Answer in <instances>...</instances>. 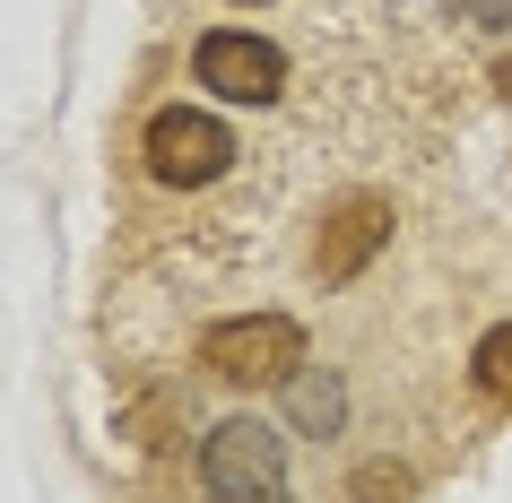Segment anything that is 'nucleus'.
I'll return each instance as SVG.
<instances>
[{"label":"nucleus","instance_id":"f257e3e1","mask_svg":"<svg viewBox=\"0 0 512 503\" xmlns=\"http://www.w3.org/2000/svg\"><path fill=\"white\" fill-rule=\"evenodd\" d=\"M304 365H313V339L296 313H235L200 330V373L235 382V391H287Z\"/></svg>","mask_w":512,"mask_h":503},{"label":"nucleus","instance_id":"f03ea898","mask_svg":"<svg viewBox=\"0 0 512 503\" xmlns=\"http://www.w3.org/2000/svg\"><path fill=\"white\" fill-rule=\"evenodd\" d=\"M139 165H148V183H165V191H209V183H226L243 165V139L226 131L209 105H157L139 122Z\"/></svg>","mask_w":512,"mask_h":503},{"label":"nucleus","instance_id":"7ed1b4c3","mask_svg":"<svg viewBox=\"0 0 512 503\" xmlns=\"http://www.w3.org/2000/svg\"><path fill=\"white\" fill-rule=\"evenodd\" d=\"M200 495H287V434L270 417H217L200 434Z\"/></svg>","mask_w":512,"mask_h":503},{"label":"nucleus","instance_id":"20e7f679","mask_svg":"<svg viewBox=\"0 0 512 503\" xmlns=\"http://www.w3.org/2000/svg\"><path fill=\"white\" fill-rule=\"evenodd\" d=\"M191 87H209L217 105H278L287 96V53L252 27H209L191 44Z\"/></svg>","mask_w":512,"mask_h":503},{"label":"nucleus","instance_id":"39448f33","mask_svg":"<svg viewBox=\"0 0 512 503\" xmlns=\"http://www.w3.org/2000/svg\"><path fill=\"white\" fill-rule=\"evenodd\" d=\"M382 243H391V209L382 200H348V209L330 217V243H322V287H348Z\"/></svg>","mask_w":512,"mask_h":503},{"label":"nucleus","instance_id":"423d86ee","mask_svg":"<svg viewBox=\"0 0 512 503\" xmlns=\"http://www.w3.org/2000/svg\"><path fill=\"white\" fill-rule=\"evenodd\" d=\"M287 417H296L313 443H322V434H339V425H348V382H339V373H313V365H304L296 382H287Z\"/></svg>","mask_w":512,"mask_h":503},{"label":"nucleus","instance_id":"0eeeda50","mask_svg":"<svg viewBox=\"0 0 512 503\" xmlns=\"http://www.w3.org/2000/svg\"><path fill=\"white\" fill-rule=\"evenodd\" d=\"M469 382H478L495 408H512V321H495V330L469 347Z\"/></svg>","mask_w":512,"mask_h":503},{"label":"nucleus","instance_id":"6e6552de","mask_svg":"<svg viewBox=\"0 0 512 503\" xmlns=\"http://www.w3.org/2000/svg\"><path fill=\"white\" fill-rule=\"evenodd\" d=\"M356 495H365V503H382V495L400 503L408 495V469H365V477H356Z\"/></svg>","mask_w":512,"mask_h":503},{"label":"nucleus","instance_id":"1a4fd4ad","mask_svg":"<svg viewBox=\"0 0 512 503\" xmlns=\"http://www.w3.org/2000/svg\"><path fill=\"white\" fill-rule=\"evenodd\" d=\"M209 503H296V495H209Z\"/></svg>","mask_w":512,"mask_h":503},{"label":"nucleus","instance_id":"9d476101","mask_svg":"<svg viewBox=\"0 0 512 503\" xmlns=\"http://www.w3.org/2000/svg\"><path fill=\"white\" fill-rule=\"evenodd\" d=\"M226 9H278V0H226Z\"/></svg>","mask_w":512,"mask_h":503}]
</instances>
